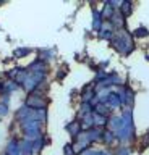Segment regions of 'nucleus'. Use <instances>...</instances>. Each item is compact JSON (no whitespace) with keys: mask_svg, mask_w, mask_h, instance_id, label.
Instances as JSON below:
<instances>
[{"mask_svg":"<svg viewBox=\"0 0 149 155\" xmlns=\"http://www.w3.org/2000/svg\"><path fill=\"white\" fill-rule=\"evenodd\" d=\"M115 136L122 145H133L136 142V126H134L133 110L120 111V126L115 131Z\"/></svg>","mask_w":149,"mask_h":155,"instance_id":"nucleus-1","label":"nucleus"},{"mask_svg":"<svg viewBox=\"0 0 149 155\" xmlns=\"http://www.w3.org/2000/svg\"><path fill=\"white\" fill-rule=\"evenodd\" d=\"M109 44H110V47H112L113 50L117 52L118 55H122V57H128V55H131V53L136 50L134 37H133L131 31H128V29L117 31V32H115V36H113V39Z\"/></svg>","mask_w":149,"mask_h":155,"instance_id":"nucleus-2","label":"nucleus"},{"mask_svg":"<svg viewBox=\"0 0 149 155\" xmlns=\"http://www.w3.org/2000/svg\"><path fill=\"white\" fill-rule=\"evenodd\" d=\"M20 133H21V139H39L44 136V124L39 123L36 120H29L26 123L20 124Z\"/></svg>","mask_w":149,"mask_h":155,"instance_id":"nucleus-3","label":"nucleus"},{"mask_svg":"<svg viewBox=\"0 0 149 155\" xmlns=\"http://www.w3.org/2000/svg\"><path fill=\"white\" fill-rule=\"evenodd\" d=\"M118 92L120 99H122L123 110H133L134 108V100H136V91L133 89L130 84H123L115 89Z\"/></svg>","mask_w":149,"mask_h":155,"instance_id":"nucleus-4","label":"nucleus"},{"mask_svg":"<svg viewBox=\"0 0 149 155\" xmlns=\"http://www.w3.org/2000/svg\"><path fill=\"white\" fill-rule=\"evenodd\" d=\"M47 102H49V99H47V95H39V94H28L26 95V100L25 104L28 107H31L32 110H42V108H47Z\"/></svg>","mask_w":149,"mask_h":155,"instance_id":"nucleus-5","label":"nucleus"},{"mask_svg":"<svg viewBox=\"0 0 149 155\" xmlns=\"http://www.w3.org/2000/svg\"><path fill=\"white\" fill-rule=\"evenodd\" d=\"M96 99H97V87H96V84L93 81H91L80 91V102H89V104H94Z\"/></svg>","mask_w":149,"mask_h":155,"instance_id":"nucleus-6","label":"nucleus"},{"mask_svg":"<svg viewBox=\"0 0 149 155\" xmlns=\"http://www.w3.org/2000/svg\"><path fill=\"white\" fill-rule=\"evenodd\" d=\"M115 32H117V29L112 26V23H110V21H105V23L102 24V28H100V31L96 34V36H97L100 41H107V42H110V41L113 39Z\"/></svg>","mask_w":149,"mask_h":155,"instance_id":"nucleus-7","label":"nucleus"},{"mask_svg":"<svg viewBox=\"0 0 149 155\" xmlns=\"http://www.w3.org/2000/svg\"><path fill=\"white\" fill-rule=\"evenodd\" d=\"M105 23V19L102 16V12H100V8H96L93 5V21H91V29L97 34L100 31V28H102V24Z\"/></svg>","mask_w":149,"mask_h":155,"instance_id":"nucleus-8","label":"nucleus"},{"mask_svg":"<svg viewBox=\"0 0 149 155\" xmlns=\"http://www.w3.org/2000/svg\"><path fill=\"white\" fill-rule=\"evenodd\" d=\"M26 68L32 73H42V74H47V73H49V63L41 60V58H36V60L31 61Z\"/></svg>","mask_w":149,"mask_h":155,"instance_id":"nucleus-9","label":"nucleus"},{"mask_svg":"<svg viewBox=\"0 0 149 155\" xmlns=\"http://www.w3.org/2000/svg\"><path fill=\"white\" fill-rule=\"evenodd\" d=\"M102 144L107 147L109 150H113L115 147H118L120 142H118V139H117V136H115L113 131H110L105 128V133H104V139H102Z\"/></svg>","mask_w":149,"mask_h":155,"instance_id":"nucleus-10","label":"nucleus"},{"mask_svg":"<svg viewBox=\"0 0 149 155\" xmlns=\"http://www.w3.org/2000/svg\"><path fill=\"white\" fill-rule=\"evenodd\" d=\"M65 129H66V133H68L70 136H71V139H76L78 136L83 133V128H81V123L78 120H71V121H68V123L65 124Z\"/></svg>","mask_w":149,"mask_h":155,"instance_id":"nucleus-11","label":"nucleus"},{"mask_svg":"<svg viewBox=\"0 0 149 155\" xmlns=\"http://www.w3.org/2000/svg\"><path fill=\"white\" fill-rule=\"evenodd\" d=\"M104 133H105V128H91L88 129V134L91 140H93V144H102V139H104Z\"/></svg>","mask_w":149,"mask_h":155,"instance_id":"nucleus-12","label":"nucleus"},{"mask_svg":"<svg viewBox=\"0 0 149 155\" xmlns=\"http://www.w3.org/2000/svg\"><path fill=\"white\" fill-rule=\"evenodd\" d=\"M110 23H112V26L117 29V31H122V29H127V18L123 16L120 12H117L112 16V19H110Z\"/></svg>","mask_w":149,"mask_h":155,"instance_id":"nucleus-13","label":"nucleus"},{"mask_svg":"<svg viewBox=\"0 0 149 155\" xmlns=\"http://www.w3.org/2000/svg\"><path fill=\"white\" fill-rule=\"evenodd\" d=\"M46 145H49V137H47V136H42V137L32 140V147H34V155H41V153H42V150L46 149Z\"/></svg>","mask_w":149,"mask_h":155,"instance_id":"nucleus-14","label":"nucleus"},{"mask_svg":"<svg viewBox=\"0 0 149 155\" xmlns=\"http://www.w3.org/2000/svg\"><path fill=\"white\" fill-rule=\"evenodd\" d=\"M118 12L122 13L125 18H130V16L133 15V12H134V3H133V2H130V0H122Z\"/></svg>","mask_w":149,"mask_h":155,"instance_id":"nucleus-15","label":"nucleus"},{"mask_svg":"<svg viewBox=\"0 0 149 155\" xmlns=\"http://www.w3.org/2000/svg\"><path fill=\"white\" fill-rule=\"evenodd\" d=\"M54 57H55V48H41L37 52V58H41V60H44L47 63L54 60Z\"/></svg>","mask_w":149,"mask_h":155,"instance_id":"nucleus-16","label":"nucleus"},{"mask_svg":"<svg viewBox=\"0 0 149 155\" xmlns=\"http://www.w3.org/2000/svg\"><path fill=\"white\" fill-rule=\"evenodd\" d=\"M131 34H133L134 41H136V39H147L149 37V29L144 26V24H139L138 28H134L131 31Z\"/></svg>","mask_w":149,"mask_h":155,"instance_id":"nucleus-17","label":"nucleus"},{"mask_svg":"<svg viewBox=\"0 0 149 155\" xmlns=\"http://www.w3.org/2000/svg\"><path fill=\"white\" fill-rule=\"evenodd\" d=\"M21 152L23 155H34V147H32V140L29 139H20Z\"/></svg>","mask_w":149,"mask_h":155,"instance_id":"nucleus-18","label":"nucleus"},{"mask_svg":"<svg viewBox=\"0 0 149 155\" xmlns=\"http://www.w3.org/2000/svg\"><path fill=\"white\" fill-rule=\"evenodd\" d=\"M94 111H96L97 115L107 116V118H109V116H112V115H113L112 111H110V108H109V107L105 105V104H102V102H97V104L94 105Z\"/></svg>","mask_w":149,"mask_h":155,"instance_id":"nucleus-19","label":"nucleus"},{"mask_svg":"<svg viewBox=\"0 0 149 155\" xmlns=\"http://www.w3.org/2000/svg\"><path fill=\"white\" fill-rule=\"evenodd\" d=\"M113 155H131L133 153V145H122L120 144L118 147H115L112 150Z\"/></svg>","mask_w":149,"mask_h":155,"instance_id":"nucleus-20","label":"nucleus"},{"mask_svg":"<svg viewBox=\"0 0 149 155\" xmlns=\"http://www.w3.org/2000/svg\"><path fill=\"white\" fill-rule=\"evenodd\" d=\"M31 52L32 50L29 47H18V48L13 50V57H15V58H23V57H28Z\"/></svg>","mask_w":149,"mask_h":155,"instance_id":"nucleus-21","label":"nucleus"},{"mask_svg":"<svg viewBox=\"0 0 149 155\" xmlns=\"http://www.w3.org/2000/svg\"><path fill=\"white\" fill-rule=\"evenodd\" d=\"M10 111V100H0V118L8 115Z\"/></svg>","mask_w":149,"mask_h":155,"instance_id":"nucleus-22","label":"nucleus"},{"mask_svg":"<svg viewBox=\"0 0 149 155\" xmlns=\"http://www.w3.org/2000/svg\"><path fill=\"white\" fill-rule=\"evenodd\" d=\"M63 155H78L75 152V147H73V144H71V142H66L63 145Z\"/></svg>","mask_w":149,"mask_h":155,"instance_id":"nucleus-23","label":"nucleus"},{"mask_svg":"<svg viewBox=\"0 0 149 155\" xmlns=\"http://www.w3.org/2000/svg\"><path fill=\"white\" fill-rule=\"evenodd\" d=\"M66 74H68V66L63 65V66H62V70L57 71V79H59V81H63Z\"/></svg>","mask_w":149,"mask_h":155,"instance_id":"nucleus-24","label":"nucleus"},{"mask_svg":"<svg viewBox=\"0 0 149 155\" xmlns=\"http://www.w3.org/2000/svg\"><path fill=\"white\" fill-rule=\"evenodd\" d=\"M144 58H146V60L149 61V53H146V55H144Z\"/></svg>","mask_w":149,"mask_h":155,"instance_id":"nucleus-25","label":"nucleus"}]
</instances>
